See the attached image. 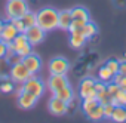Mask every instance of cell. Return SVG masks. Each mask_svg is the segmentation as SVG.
I'll use <instances>...</instances> for the list:
<instances>
[{
  "label": "cell",
  "instance_id": "1",
  "mask_svg": "<svg viewBox=\"0 0 126 123\" xmlns=\"http://www.w3.org/2000/svg\"><path fill=\"white\" fill-rule=\"evenodd\" d=\"M36 18H37V25L40 28H43L46 33L58 28L59 12L55 11L53 8H43V9H40L39 12H36Z\"/></svg>",
  "mask_w": 126,
  "mask_h": 123
},
{
  "label": "cell",
  "instance_id": "2",
  "mask_svg": "<svg viewBox=\"0 0 126 123\" xmlns=\"http://www.w3.org/2000/svg\"><path fill=\"white\" fill-rule=\"evenodd\" d=\"M80 107H82L83 114L88 119L94 120V122L102 120L105 117V114H104V104H101L96 98H83Z\"/></svg>",
  "mask_w": 126,
  "mask_h": 123
},
{
  "label": "cell",
  "instance_id": "3",
  "mask_svg": "<svg viewBox=\"0 0 126 123\" xmlns=\"http://www.w3.org/2000/svg\"><path fill=\"white\" fill-rule=\"evenodd\" d=\"M8 47L12 49L14 52H16L18 55H21L22 58L25 55H28L30 52H33V45L28 42L25 33H19L11 43H8Z\"/></svg>",
  "mask_w": 126,
  "mask_h": 123
},
{
  "label": "cell",
  "instance_id": "4",
  "mask_svg": "<svg viewBox=\"0 0 126 123\" xmlns=\"http://www.w3.org/2000/svg\"><path fill=\"white\" fill-rule=\"evenodd\" d=\"M28 5L25 0H8L6 5V18L8 19H15V18H22L28 12Z\"/></svg>",
  "mask_w": 126,
  "mask_h": 123
},
{
  "label": "cell",
  "instance_id": "5",
  "mask_svg": "<svg viewBox=\"0 0 126 123\" xmlns=\"http://www.w3.org/2000/svg\"><path fill=\"white\" fill-rule=\"evenodd\" d=\"M33 74L28 71V68L24 65V62H16L14 65H11V70H9V77L14 80V83H24L28 77H31Z\"/></svg>",
  "mask_w": 126,
  "mask_h": 123
},
{
  "label": "cell",
  "instance_id": "6",
  "mask_svg": "<svg viewBox=\"0 0 126 123\" xmlns=\"http://www.w3.org/2000/svg\"><path fill=\"white\" fill-rule=\"evenodd\" d=\"M21 89H22V91H27V92H31L33 95H36L37 98H40V96L43 95V92H45V83H43L39 77H36V76L33 74L31 77H28V79L21 85Z\"/></svg>",
  "mask_w": 126,
  "mask_h": 123
},
{
  "label": "cell",
  "instance_id": "7",
  "mask_svg": "<svg viewBox=\"0 0 126 123\" xmlns=\"http://www.w3.org/2000/svg\"><path fill=\"white\" fill-rule=\"evenodd\" d=\"M47 68H49L50 74H67V71L70 68V62L64 56H55L49 61Z\"/></svg>",
  "mask_w": 126,
  "mask_h": 123
},
{
  "label": "cell",
  "instance_id": "8",
  "mask_svg": "<svg viewBox=\"0 0 126 123\" xmlns=\"http://www.w3.org/2000/svg\"><path fill=\"white\" fill-rule=\"evenodd\" d=\"M96 79L94 77H85L80 85H79V95L80 98H96V91H95Z\"/></svg>",
  "mask_w": 126,
  "mask_h": 123
},
{
  "label": "cell",
  "instance_id": "9",
  "mask_svg": "<svg viewBox=\"0 0 126 123\" xmlns=\"http://www.w3.org/2000/svg\"><path fill=\"white\" fill-rule=\"evenodd\" d=\"M47 107H49V111L53 116H64L68 111V102H65L64 99H61L55 95H52V98L49 99Z\"/></svg>",
  "mask_w": 126,
  "mask_h": 123
},
{
  "label": "cell",
  "instance_id": "10",
  "mask_svg": "<svg viewBox=\"0 0 126 123\" xmlns=\"http://www.w3.org/2000/svg\"><path fill=\"white\" fill-rule=\"evenodd\" d=\"M68 85H70V82H68L65 74H50V77L47 80V88L52 92V95L56 93L59 89L68 86Z\"/></svg>",
  "mask_w": 126,
  "mask_h": 123
},
{
  "label": "cell",
  "instance_id": "11",
  "mask_svg": "<svg viewBox=\"0 0 126 123\" xmlns=\"http://www.w3.org/2000/svg\"><path fill=\"white\" fill-rule=\"evenodd\" d=\"M22 62H24V65L28 68V71H30L31 74H37V73L42 70V59H40V56H39L37 53H34V52H30L28 55H25V56L22 58Z\"/></svg>",
  "mask_w": 126,
  "mask_h": 123
},
{
  "label": "cell",
  "instance_id": "12",
  "mask_svg": "<svg viewBox=\"0 0 126 123\" xmlns=\"http://www.w3.org/2000/svg\"><path fill=\"white\" fill-rule=\"evenodd\" d=\"M25 36H27L28 42H30L33 46H36V45H39V43H42V42L45 40L46 31H45L43 28H40V27L36 24V25H33V27H30V28L25 30Z\"/></svg>",
  "mask_w": 126,
  "mask_h": 123
},
{
  "label": "cell",
  "instance_id": "13",
  "mask_svg": "<svg viewBox=\"0 0 126 123\" xmlns=\"http://www.w3.org/2000/svg\"><path fill=\"white\" fill-rule=\"evenodd\" d=\"M37 101H39V98L36 95H33L31 92H27V91L19 89V92H18V104H19L21 108H24V110L33 108L37 104Z\"/></svg>",
  "mask_w": 126,
  "mask_h": 123
},
{
  "label": "cell",
  "instance_id": "14",
  "mask_svg": "<svg viewBox=\"0 0 126 123\" xmlns=\"http://www.w3.org/2000/svg\"><path fill=\"white\" fill-rule=\"evenodd\" d=\"M18 34H19V31L16 30V27L8 19V21H5L3 30H2V33H0V40H3V42H6V43H11Z\"/></svg>",
  "mask_w": 126,
  "mask_h": 123
},
{
  "label": "cell",
  "instance_id": "15",
  "mask_svg": "<svg viewBox=\"0 0 126 123\" xmlns=\"http://www.w3.org/2000/svg\"><path fill=\"white\" fill-rule=\"evenodd\" d=\"M88 39L80 33V31H71L70 33V39H68V43L73 49H82L85 45H86Z\"/></svg>",
  "mask_w": 126,
  "mask_h": 123
},
{
  "label": "cell",
  "instance_id": "16",
  "mask_svg": "<svg viewBox=\"0 0 126 123\" xmlns=\"http://www.w3.org/2000/svg\"><path fill=\"white\" fill-rule=\"evenodd\" d=\"M73 22V16H71V11H61L59 12V18H58V28L68 31L70 25Z\"/></svg>",
  "mask_w": 126,
  "mask_h": 123
},
{
  "label": "cell",
  "instance_id": "17",
  "mask_svg": "<svg viewBox=\"0 0 126 123\" xmlns=\"http://www.w3.org/2000/svg\"><path fill=\"white\" fill-rule=\"evenodd\" d=\"M71 11V16L73 19H79V21H89L91 19V15H89V11L85 8V6H74Z\"/></svg>",
  "mask_w": 126,
  "mask_h": 123
},
{
  "label": "cell",
  "instance_id": "18",
  "mask_svg": "<svg viewBox=\"0 0 126 123\" xmlns=\"http://www.w3.org/2000/svg\"><path fill=\"white\" fill-rule=\"evenodd\" d=\"M79 31L89 40V39H92V37H95V36L98 34V27H96L95 22H92V21L89 19L88 22H85V25H83Z\"/></svg>",
  "mask_w": 126,
  "mask_h": 123
},
{
  "label": "cell",
  "instance_id": "19",
  "mask_svg": "<svg viewBox=\"0 0 126 123\" xmlns=\"http://www.w3.org/2000/svg\"><path fill=\"white\" fill-rule=\"evenodd\" d=\"M110 119L116 123H125L126 122V107L125 105H114V110H113Z\"/></svg>",
  "mask_w": 126,
  "mask_h": 123
},
{
  "label": "cell",
  "instance_id": "20",
  "mask_svg": "<svg viewBox=\"0 0 126 123\" xmlns=\"http://www.w3.org/2000/svg\"><path fill=\"white\" fill-rule=\"evenodd\" d=\"M114 73L104 64L102 67H99V70H98V80H101V82H104V83H110V82H113L114 80Z\"/></svg>",
  "mask_w": 126,
  "mask_h": 123
},
{
  "label": "cell",
  "instance_id": "21",
  "mask_svg": "<svg viewBox=\"0 0 126 123\" xmlns=\"http://www.w3.org/2000/svg\"><path fill=\"white\" fill-rule=\"evenodd\" d=\"M55 96H58V98H61V99H64L65 102H71L73 99H74V91H73V88L68 85V86H65V88H62V89H59L56 93H53Z\"/></svg>",
  "mask_w": 126,
  "mask_h": 123
},
{
  "label": "cell",
  "instance_id": "22",
  "mask_svg": "<svg viewBox=\"0 0 126 123\" xmlns=\"http://www.w3.org/2000/svg\"><path fill=\"white\" fill-rule=\"evenodd\" d=\"M15 89V85H14V80L9 77H5L2 80V83H0V92H3V93H11L12 91Z\"/></svg>",
  "mask_w": 126,
  "mask_h": 123
},
{
  "label": "cell",
  "instance_id": "23",
  "mask_svg": "<svg viewBox=\"0 0 126 123\" xmlns=\"http://www.w3.org/2000/svg\"><path fill=\"white\" fill-rule=\"evenodd\" d=\"M22 22H24V25H25V28H30V27H33V25H36L37 24V18H36V14L34 12H27L22 18Z\"/></svg>",
  "mask_w": 126,
  "mask_h": 123
},
{
  "label": "cell",
  "instance_id": "24",
  "mask_svg": "<svg viewBox=\"0 0 126 123\" xmlns=\"http://www.w3.org/2000/svg\"><path fill=\"white\" fill-rule=\"evenodd\" d=\"M110 102H113L114 105H126V91H125V89H120V91L111 98Z\"/></svg>",
  "mask_w": 126,
  "mask_h": 123
},
{
  "label": "cell",
  "instance_id": "25",
  "mask_svg": "<svg viewBox=\"0 0 126 123\" xmlns=\"http://www.w3.org/2000/svg\"><path fill=\"white\" fill-rule=\"evenodd\" d=\"M105 65L114 73V74H117L119 73V65H120V61H117V59H108L107 62H105Z\"/></svg>",
  "mask_w": 126,
  "mask_h": 123
},
{
  "label": "cell",
  "instance_id": "26",
  "mask_svg": "<svg viewBox=\"0 0 126 123\" xmlns=\"http://www.w3.org/2000/svg\"><path fill=\"white\" fill-rule=\"evenodd\" d=\"M9 21L16 27V30H18L19 33H25V30H27V28H25V25H24V22H22V19H21V18H15V19H9Z\"/></svg>",
  "mask_w": 126,
  "mask_h": 123
},
{
  "label": "cell",
  "instance_id": "27",
  "mask_svg": "<svg viewBox=\"0 0 126 123\" xmlns=\"http://www.w3.org/2000/svg\"><path fill=\"white\" fill-rule=\"evenodd\" d=\"M114 82L122 88V89H125L126 91V76H122V74H116L114 76Z\"/></svg>",
  "mask_w": 126,
  "mask_h": 123
},
{
  "label": "cell",
  "instance_id": "28",
  "mask_svg": "<svg viewBox=\"0 0 126 123\" xmlns=\"http://www.w3.org/2000/svg\"><path fill=\"white\" fill-rule=\"evenodd\" d=\"M8 53V43L3 42V40H0V59L5 58Z\"/></svg>",
  "mask_w": 126,
  "mask_h": 123
},
{
  "label": "cell",
  "instance_id": "29",
  "mask_svg": "<svg viewBox=\"0 0 126 123\" xmlns=\"http://www.w3.org/2000/svg\"><path fill=\"white\" fill-rule=\"evenodd\" d=\"M122 76H126V61H120V65H119V73Z\"/></svg>",
  "mask_w": 126,
  "mask_h": 123
},
{
  "label": "cell",
  "instance_id": "30",
  "mask_svg": "<svg viewBox=\"0 0 126 123\" xmlns=\"http://www.w3.org/2000/svg\"><path fill=\"white\" fill-rule=\"evenodd\" d=\"M3 25H5V21L0 18V33H2V30H3Z\"/></svg>",
  "mask_w": 126,
  "mask_h": 123
},
{
  "label": "cell",
  "instance_id": "31",
  "mask_svg": "<svg viewBox=\"0 0 126 123\" xmlns=\"http://www.w3.org/2000/svg\"><path fill=\"white\" fill-rule=\"evenodd\" d=\"M3 79H5L3 76H0V83H2V80H3Z\"/></svg>",
  "mask_w": 126,
  "mask_h": 123
},
{
  "label": "cell",
  "instance_id": "32",
  "mask_svg": "<svg viewBox=\"0 0 126 123\" xmlns=\"http://www.w3.org/2000/svg\"><path fill=\"white\" fill-rule=\"evenodd\" d=\"M125 107H126V105H125Z\"/></svg>",
  "mask_w": 126,
  "mask_h": 123
}]
</instances>
